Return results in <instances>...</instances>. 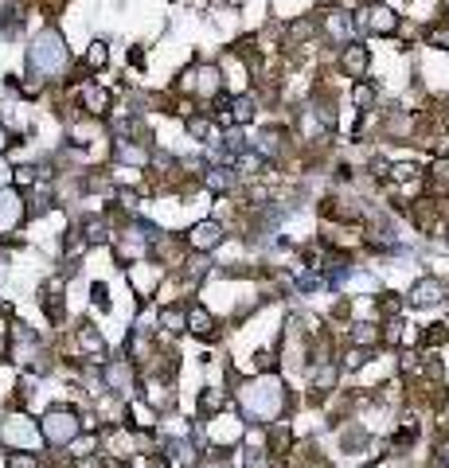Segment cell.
Instances as JSON below:
<instances>
[{
	"instance_id": "obj_1",
	"label": "cell",
	"mask_w": 449,
	"mask_h": 468,
	"mask_svg": "<svg viewBox=\"0 0 449 468\" xmlns=\"http://www.w3.org/2000/svg\"><path fill=\"white\" fill-rule=\"evenodd\" d=\"M35 75H59L67 67V47H63L59 32H43L39 39L32 43V55H27Z\"/></svg>"
},
{
	"instance_id": "obj_2",
	"label": "cell",
	"mask_w": 449,
	"mask_h": 468,
	"mask_svg": "<svg viewBox=\"0 0 449 468\" xmlns=\"http://www.w3.org/2000/svg\"><path fill=\"white\" fill-rule=\"evenodd\" d=\"M78 429H82V421H78V414L70 406H55L43 414L39 421V437L47 445H70L78 437Z\"/></svg>"
},
{
	"instance_id": "obj_3",
	"label": "cell",
	"mask_w": 449,
	"mask_h": 468,
	"mask_svg": "<svg viewBox=\"0 0 449 468\" xmlns=\"http://www.w3.org/2000/svg\"><path fill=\"white\" fill-rule=\"evenodd\" d=\"M0 441H8L12 449H35L43 437H39V426H32V418H24V414H8V421L0 426Z\"/></svg>"
},
{
	"instance_id": "obj_4",
	"label": "cell",
	"mask_w": 449,
	"mask_h": 468,
	"mask_svg": "<svg viewBox=\"0 0 449 468\" xmlns=\"http://www.w3.org/2000/svg\"><path fill=\"white\" fill-rule=\"evenodd\" d=\"M24 223V199L20 192H0V234Z\"/></svg>"
},
{
	"instance_id": "obj_5",
	"label": "cell",
	"mask_w": 449,
	"mask_h": 468,
	"mask_svg": "<svg viewBox=\"0 0 449 468\" xmlns=\"http://www.w3.org/2000/svg\"><path fill=\"white\" fill-rule=\"evenodd\" d=\"M187 242H192L195 250H211V246L223 242V226H219V223H199V226H192V238H187Z\"/></svg>"
},
{
	"instance_id": "obj_6",
	"label": "cell",
	"mask_w": 449,
	"mask_h": 468,
	"mask_svg": "<svg viewBox=\"0 0 449 468\" xmlns=\"http://www.w3.org/2000/svg\"><path fill=\"white\" fill-rule=\"evenodd\" d=\"M129 378H133L129 363H110V367H106V383H110L113 390H129Z\"/></svg>"
},
{
	"instance_id": "obj_7",
	"label": "cell",
	"mask_w": 449,
	"mask_h": 468,
	"mask_svg": "<svg viewBox=\"0 0 449 468\" xmlns=\"http://www.w3.org/2000/svg\"><path fill=\"white\" fill-rule=\"evenodd\" d=\"M184 328H192L195 335H211V332H215V328H211V316H207L204 309H192V312H187V316H184Z\"/></svg>"
},
{
	"instance_id": "obj_8",
	"label": "cell",
	"mask_w": 449,
	"mask_h": 468,
	"mask_svg": "<svg viewBox=\"0 0 449 468\" xmlns=\"http://www.w3.org/2000/svg\"><path fill=\"white\" fill-rule=\"evenodd\" d=\"M78 343L90 351L94 359H102V355H106V343H102V335L94 332V328H82V332H78Z\"/></svg>"
},
{
	"instance_id": "obj_9",
	"label": "cell",
	"mask_w": 449,
	"mask_h": 468,
	"mask_svg": "<svg viewBox=\"0 0 449 468\" xmlns=\"http://www.w3.org/2000/svg\"><path fill=\"white\" fill-rule=\"evenodd\" d=\"M441 301V285L438 281H422L414 289V304H438Z\"/></svg>"
},
{
	"instance_id": "obj_10",
	"label": "cell",
	"mask_w": 449,
	"mask_h": 468,
	"mask_svg": "<svg viewBox=\"0 0 449 468\" xmlns=\"http://www.w3.org/2000/svg\"><path fill=\"white\" fill-rule=\"evenodd\" d=\"M129 281L137 285V289L141 292H153V285H156V269H129Z\"/></svg>"
},
{
	"instance_id": "obj_11",
	"label": "cell",
	"mask_w": 449,
	"mask_h": 468,
	"mask_svg": "<svg viewBox=\"0 0 449 468\" xmlns=\"http://www.w3.org/2000/svg\"><path fill=\"white\" fill-rule=\"evenodd\" d=\"M35 464H39V457L27 452V449H12L8 452V468H35Z\"/></svg>"
},
{
	"instance_id": "obj_12",
	"label": "cell",
	"mask_w": 449,
	"mask_h": 468,
	"mask_svg": "<svg viewBox=\"0 0 449 468\" xmlns=\"http://www.w3.org/2000/svg\"><path fill=\"white\" fill-rule=\"evenodd\" d=\"M82 234H86V242H106V223L102 218H86Z\"/></svg>"
},
{
	"instance_id": "obj_13",
	"label": "cell",
	"mask_w": 449,
	"mask_h": 468,
	"mask_svg": "<svg viewBox=\"0 0 449 468\" xmlns=\"http://www.w3.org/2000/svg\"><path fill=\"white\" fill-rule=\"evenodd\" d=\"M371 32H395V16L387 8H371Z\"/></svg>"
},
{
	"instance_id": "obj_14",
	"label": "cell",
	"mask_w": 449,
	"mask_h": 468,
	"mask_svg": "<svg viewBox=\"0 0 449 468\" xmlns=\"http://www.w3.org/2000/svg\"><path fill=\"white\" fill-rule=\"evenodd\" d=\"M129 414H133V426H137V429H153V426H156V414H153L149 406H133Z\"/></svg>"
},
{
	"instance_id": "obj_15",
	"label": "cell",
	"mask_w": 449,
	"mask_h": 468,
	"mask_svg": "<svg viewBox=\"0 0 449 468\" xmlns=\"http://www.w3.org/2000/svg\"><path fill=\"white\" fill-rule=\"evenodd\" d=\"M82 101H86V109H90V113H102L110 98H106V90H94V86H90V90L82 94Z\"/></svg>"
},
{
	"instance_id": "obj_16",
	"label": "cell",
	"mask_w": 449,
	"mask_h": 468,
	"mask_svg": "<svg viewBox=\"0 0 449 468\" xmlns=\"http://www.w3.org/2000/svg\"><path fill=\"white\" fill-rule=\"evenodd\" d=\"M344 67L352 70V75H364V67H367V55H364L359 47H352V51H347V58H344Z\"/></svg>"
},
{
	"instance_id": "obj_17",
	"label": "cell",
	"mask_w": 449,
	"mask_h": 468,
	"mask_svg": "<svg viewBox=\"0 0 449 468\" xmlns=\"http://www.w3.org/2000/svg\"><path fill=\"white\" fill-rule=\"evenodd\" d=\"M161 324H164V332H180V328H184V312H180V309H164L161 312Z\"/></svg>"
},
{
	"instance_id": "obj_18",
	"label": "cell",
	"mask_w": 449,
	"mask_h": 468,
	"mask_svg": "<svg viewBox=\"0 0 449 468\" xmlns=\"http://www.w3.org/2000/svg\"><path fill=\"white\" fill-rule=\"evenodd\" d=\"M12 180H16V187H32L35 184V168H12Z\"/></svg>"
},
{
	"instance_id": "obj_19",
	"label": "cell",
	"mask_w": 449,
	"mask_h": 468,
	"mask_svg": "<svg viewBox=\"0 0 449 468\" xmlns=\"http://www.w3.org/2000/svg\"><path fill=\"white\" fill-rule=\"evenodd\" d=\"M86 63H90V67H106V43H94L90 55H86Z\"/></svg>"
},
{
	"instance_id": "obj_20",
	"label": "cell",
	"mask_w": 449,
	"mask_h": 468,
	"mask_svg": "<svg viewBox=\"0 0 449 468\" xmlns=\"http://www.w3.org/2000/svg\"><path fill=\"white\" fill-rule=\"evenodd\" d=\"M94 304H98V309H110V297H106V285H94Z\"/></svg>"
},
{
	"instance_id": "obj_21",
	"label": "cell",
	"mask_w": 449,
	"mask_h": 468,
	"mask_svg": "<svg viewBox=\"0 0 449 468\" xmlns=\"http://www.w3.org/2000/svg\"><path fill=\"white\" fill-rule=\"evenodd\" d=\"M356 101H359V106H371V90H367V86H359V90H356Z\"/></svg>"
},
{
	"instance_id": "obj_22",
	"label": "cell",
	"mask_w": 449,
	"mask_h": 468,
	"mask_svg": "<svg viewBox=\"0 0 449 468\" xmlns=\"http://www.w3.org/2000/svg\"><path fill=\"white\" fill-rule=\"evenodd\" d=\"M8 180H12V168H8V164H4V160H0V187L8 184Z\"/></svg>"
},
{
	"instance_id": "obj_23",
	"label": "cell",
	"mask_w": 449,
	"mask_h": 468,
	"mask_svg": "<svg viewBox=\"0 0 449 468\" xmlns=\"http://www.w3.org/2000/svg\"><path fill=\"white\" fill-rule=\"evenodd\" d=\"M4 144H8V129L0 125V149H4Z\"/></svg>"
}]
</instances>
